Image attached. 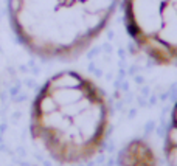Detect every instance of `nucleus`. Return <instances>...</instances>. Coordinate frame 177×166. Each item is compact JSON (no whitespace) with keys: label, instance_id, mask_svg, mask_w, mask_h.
<instances>
[{"label":"nucleus","instance_id":"nucleus-3","mask_svg":"<svg viewBox=\"0 0 177 166\" xmlns=\"http://www.w3.org/2000/svg\"><path fill=\"white\" fill-rule=\"evenodd\" d=\"M124 22L138 50L158 65H177V0H124Z\"/></svg>","mask_w":177,"mask_h":166},{"label":"nucleus","instance_id":"nucleus-4","mask_svg":"<svg viewBox=\"0 0 177 166\" xmlns=\"http://www.w3.org/2000/svg\"><path fill=\"white\" fill-rule=\"evenodd\" d=\"M120 166H157V158L148 143L135 140L121 151Z\"/></svg>","mask_w":177,"mask_h":166},{"label":"nucleus","instance_id":"nucleus-1","mask_svg":"<svg viewBox=\"0 0 177 166\" xmlns=\"http://www.w3.org/2000/svg\"><path fill=\"white\" fill-rule=\"evenodd\" d=\"M30 126L33 138L53 160L64 164L89 161L107 137V99L87 76L61 71L34 98Z\"/></svg>","mask_w":177,"mask_h":166},{"label":"nucleus","instance_id":"nucleus-5","mask_svg":"<svg viewBox=\"0 0 177 166\" xmlns=\"http://www.w3.org/2000/svg\"><path fill=\"white\" fill-rule=\"evenodd\" d=\"M165 154L169 166H177V104L174 106L171 123L166 132V141H165Z\"/></svg>","mask_w":177,"mask_h":166},{"label":"nucleus","instance_id":"nucleus-2","mask_svg":"<svg viewBox=\"0 0 177 166\" xmlns=\"http://www.w3.org/2000/svg\"><path fill=\"white\" fill-rule=\"evenodd\" d=\"M120 0H8L11 26L42 59H73L109 23Z\"/></svg>","mask_w":177,"mask_h":166}]
</instances>
